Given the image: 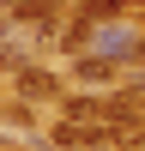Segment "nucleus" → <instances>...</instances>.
Listing matches in <instances>:
<instances>
[{"label":"nucleus","instance_id":"obj_1","mask_svg":"<svg viewBox=\"0 0 145 151\" xmlns=\"http://www.w3.org/2000/svg\"><path fill=\"white\" fill-rule=\"evenodd\" d=\"M67 48L79 55H103V60H145V36L121 18H97V24H79L67 36Z\"/></svg>","mask_w":145,"mask_h":151},{"label":"nucleus","instance_id":"obj_2","mask_svg":"<svg viewBox=\"0 0 145 151\" xmlns=\"http://www.w3.org/2000/svg\"><path fill=\"white\" fill-rule=\"evenodd\" d=\"M48 91H55V79L42 67H18V97H48Z\"/></svg>","mask_w":145,"mask_h":151},{"label":"nucleus","instance_id":"obj_3","mask_svg":"<svg viewBox=\"0 0 145 151\" xmlns=\"http://www.w3.org/2000/svg\"><path fill=\"white\" fill-rule=\"evenodd\" d=\"M121 12V0H85L79 6V24H97V18H115Z\"/></svg>","mask_w":145,"mask_h":151}]
</instances>
